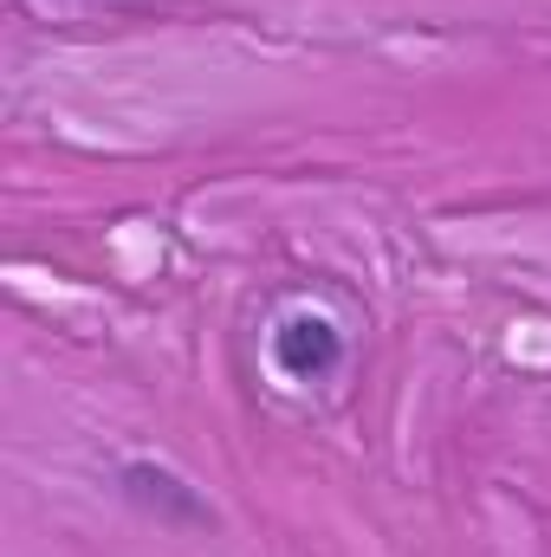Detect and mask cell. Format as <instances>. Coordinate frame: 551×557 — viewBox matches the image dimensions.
<instances>
[{"label":"cell","mask_w":551,"mask_h":557,"mask_svg":"<svg viewBox=\"0 0 551 557\" xmlns=\"http://www.w3.org/2000/svg\"><path fill=\"white\" fill-rule=\"evenodd\" d=\"M118 480H124V499H137L143 512H156L162 525H215L208 499H201L182 473H169V467H156V460H131Z\"/></svg>","instance_id":"cell-1"},{"label":"cell","mask_w":551,"mask_h":557,"mask_svg":"<svg viewBox=\"0 0 551 557\" xmlns=\"http://www.w3.org/2000/svg\"><path fill=\"white\" fill-rule=\"evenodd\" d=\"M273 363L292 383H325L344 363V337L325 318H292V324H279V337H273Z\"/></svg>","instance_id":"cell-2"}]
</instances>
